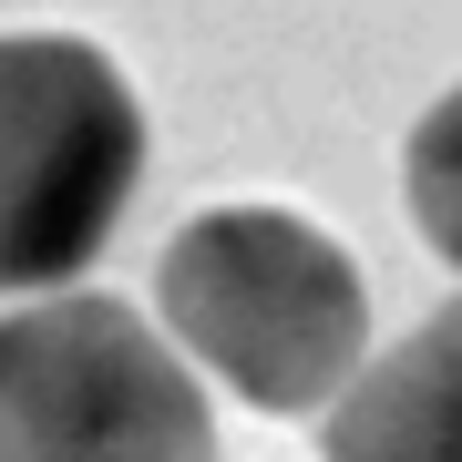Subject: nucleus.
<instances>
[{
    "instance_id": "1",
    "label": "nucleus",
    "mask_w": 462,
    "mask_h": 462,
    "mask_svg": "<svg viewBox=\"0 0 462 462\" xmlns=\"http://www.w3.org/2000/svg\"><path fill=\"white\" fill-rule=\"evenodd\" d=\"M154 329L257 411H329L370 370V288L329 226L288 206H206L165 236Z\"/></svg>"
},
{
    "instance_id": "4",
    "label": "nucleus",
    "mask_w": 462,
    "mask_h": 462,
    "mask_svg": "<svg viewBox=\"0 0 462 462\" xmlns=\"http://www.w3.org/2000/svg\"><path fill=\"white\" fill-rule=\"evenodd\" d=\"M329 462H462V298L329 401Z\"/></svg>"
},
{
    "instance_id": "3",
    "label": "nucleus",
    "mask_w": 462,
    "mask_h": 462,
    "mask_svg": "<svg viewBox=\"0 0 462 462\" xmlns=\"http://www.w3.org/2000/svg\"><path fill=\"white\" fill-rule=\"evenodd\" d=\"M0 462H216V411L134 298L62 288L0 319Z\"/></svg>"
},
{
    "instance_id": "5",
    "label": "nucleus",
    "mask_w": 462,
    "mask_h": 462,
    "mask_svg": "<svg viewBox=\"0 0 462 462\" xmlns=\"http://www.w3.org/2000/svg\"><path fill=\"white\" fill-rule=\"evenodd\" d=\"M401 196H411L421 247L442 267H462V83L411 124V144H401Z\"/></svg>"
},
{
    "instance_id": "2",
    "label": "nucleus",
    "mask_w": 462,
    "mask_h": 462,
    "mask_svg": "<svg viewBox=\"0 0 462 462\" xmlns=\"http://www.w3.org/2000/svg\"><path fill=\"white\" fill-rule=\"evenodd\" d=\"M144 185V103L83 32H0V298H62Z\"/></svg>"
}]
</instances>
